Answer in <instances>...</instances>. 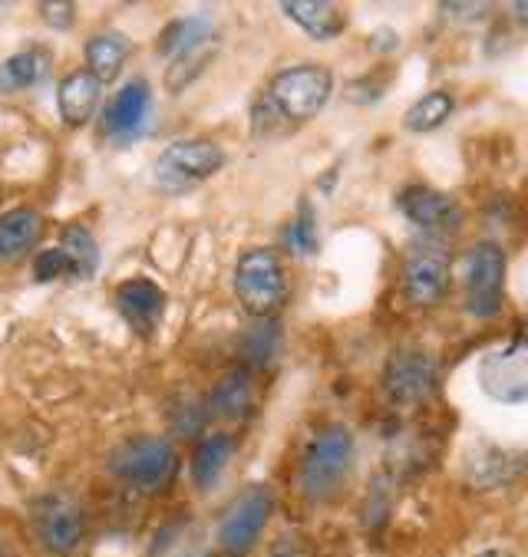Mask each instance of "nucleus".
I'll list each match as a JSON object with an SVG mask.
<instances>
[{"label": "nucleus", "mask_w": 528, "mask_h": 557, "mask_svg": "<svg viewBox=\"0 0 528 557\" xmlns=\"http://www.w3.org/2000/svg\"><path fill=\"white\" fill-rule=\"evenodd\" d=\"M235 297L255 320H271L287 300V274L274 248H248L235 264Z\"/></svg>", "instance_id": "4"}, {"label": "nucleus", "mask_w": 528, "mask_h": 557, "mask_svg": "<svg viewBox=\"0 0 528 557\" xmlns=\"http://www.w3.org/2000/svg\"><path fill=\"white\" fill-rule=\"evenodd\" d=\"M225 169V149L211 139L169 143L156 159V185L169 195H185Z\"/></svg>", "instance_id": "5"}, {"label": "nucleus", "mask_w": 528, "mask_h": 557, "mask_svg": "<svg viewBox=\"0 0 528 557\" xmlns=\"http://www.w3.org/2000/svg\"><path fill=\"white\" fill-rule=\"evenodd\" d=\"M400 214L409 221L413 228L422 232V238H446L463 228V205L440 188L430 185H413L396 195Z\"/></svg>", "instance_id": "9"}, {"label": "nucleus", "mask_w": 528, "mask_h": 557, "mask_svg": "<svg viewBox=\"0 0 528 557\" xmlns=\"http://www.w3.org/2000/svg\"><path fill=\"white\" fill-rule=\"evenodd\" d=\"M450 271H453V255L443 238H422L409 245L400 271L403 297L413 307H437L446 297Z\"/></svg>", "instance_id": "6"}, {"label": "nucleus", "mask_w": 528, "mask_h": 557, "mask_svg": "<svg viewBox=\"0 0 528 557\" xmlns=\"http://www.w3.org/2000/svg\"><path fill=\"white\" fill-rule=\"evenodd\" d=\"M208 412H216L219 419H229V422H238L245 416H251L255 409V380L248 370H229L219 376V383L211 386V396H208Z\"/></svg>", "instance_id": "18"}, {"label": "nucleus", "mask_w": 528, "mask_h": 557, "mask_svg": "<svg viewBox=\"0 0 528 557\" xmlns=\"http://www.w3.org/2000/svg\"><path fill=\"white\" fill-rule=\"evenodd\" d=\"M271 557H304V544L297 541V534H281L271 544Z\"/></svg>", "instance_id": "31"}, {"label": "nucleus", "mask_w": 528, "mask_h": 557, "mask_svg": "<svg viewBox=\"0 0 528 557\" xmlns=\"http://www.w3.org/2000/svg\"><path fill=\"white\" fill-rule=\"evenodd\" d=\"M274 511V492L261 482L248 485L222 515L219 521V544L229 554H245L265 531Z\"/></svg>", "instance_id": "10"}, {"label": "nucleus", "mask_w": 528, "mask_h": 557, "mask_svg": "<svg viewBox=\"0 0 528 557\" xmlns=\"http://www.w3.org/2000/svg\"><path fill=\"white\" fill-rule=\"evenodd\" d=\"M47 63H50V57L44 50H37V47L11 53L4 63H0V92L14 96V92H24V89L37 86L44 79V73H47Z\"/></svg>", "instance_id": "21"}, {"label": "nucleus", "mask_w": 528, "mask_h": 557, "mask_svg": "<svg viewBox=\"0 0 528 557\" xmlns=\"http://www.w3.org/2000/svg\"><path fill=\"white\" fill-rule=\"evenodd\" d=\"M383 386L393 403L422 406L433 399V393L440 386V367L427 350H419V347L393 350L383 367Z\"/></svg>", "instance_id": "7"}, {"label": "nucleus", "mask_w": 528, "mask_h": 557, "mask_svg": "<svg viewBox=\"0 0 528 557\" xmlns=\"http://www.w3.org/2000/svg\"><path fill=\"white\" fill-rule=\"evenodd\" d=\"M99 92L102 86L86 73V70H73L57 83V109H60V120L70 129H83L93 116H96V106H99Z\"/></svg>", "instance_id": "17"}, {"label": "nucleus", "mask_w": 528, "mask_h": 557, "mask_svg": "<svg viewBox=\"0 0 528 557\" xmlns=\"http://www.w3.org/2000/svg\"><path fill=\"white\" fill-rule=\"evenodd\" d=\"M34 277L37 281H60V277H73L70 261L60 248H44L34 255Z\"/></svg>", "instance_id": "28"}, {"label": "nucleus", "mask_w": 528, "mask_h": 557, "mask_svg": "<svg viewBox=\"0 0 528 557\" xmlns=\"http://www.w3.org/2000/svg\"><path fill=\"white\" fill-rule=\"evenodd\" d=\"M106 469L123 485L152 495L172 485L179 472V453L165 435H133L110 453Z\"/></svg>", "instance_id": "2"}, {"label": "nucleus", "mask_w": 528, "mask_h": 557, "mask_svg": "<svg viewBox=\"0 0 528 557\" xmlns=\"http://www.w3.org/2000/svg\"><path fill=\"white\" fill-rule=\"evenodd\" d=\"M30 524H34V534L44 544V550L60 554V557L73 554L86 534L83 508L70 495H44L30 511Z\"/></svg>", "instance_id": "12"}, {"label": "nucleus", "mask_w": 528, "mask_h": 557, "mask_svg": "<svg viewBox=\"0 0 528 557\" xmlns=\"http://www.w3.org/2000/svg\"><path fill=\"white\" fill-rule=\"evenodd\" d=\"M284 17L291 24H297L310 40H337L347 30V14L341 4H331V0H284L281 4Z\"/></svg>", "instance_id": "16"}, {"label": "nucleus", "mask_w": 528, "mask_h": 557, "mask_svg": "<svg viewBox=\"0 0 528 557\" xmlns=\"http://www.w3.org/2000/svg\"><path fill=\"white\" fill-rule=\"evenodd\" d=\"M284 248L291 255H314L317 248H321V235H317V214H314V208L307 201L297 205V214L284 228Z\"/></svg>", "instance_id": "26"}, {"label": "nucleus", "mask_w": 528, "mask_h": 557, "mask_svg": "<svg viewBox=\"0 0 528 557\" xmlns=\"http://www.w3.org/2000/svg\"><path fill=\"white\" fill-rule=\"evenodd\" d=\"M205 416H208V406H201V403H195L192 396H185L182 403L172 406V429L182 432V435H192V432L201 429Z\"/></svg>", "instance_id": "29"}, {"label": "nucleus", "mask_w": 528, "mask_h": 557, "mask_svg": "<svg viewBox=\"0 0 528 557\" xmlns=\"http://www.w3.org/2000/svg\"><path fill=\"white\" fill-rule=\"evenodd\" d=\"M57 248L66 255L73 277L86 281V277L96 274V268H99V245H96V238H93V232L86 225H66L60 232V245Z\"/></svg>", "instance_id": "23"}, {"label": "nucleus", "mask_w": 528, "mask_h": 557, "mask_svg": "<svg viewBox=\"0 0 528 557\" xmlns=\"http://www.w3.org/2000/svg\"><path fill=\"white\" fill-rule=\"evenodd\" d=\"M0 557H14V554H11V547H8V544H0Z\"/></svg>", "instance_id": "34"}, {"label": "nucleus", "mask_w": 528, "mask_h": 557, "mask_svg": "<svg viewBox=\"0 0 528 557\" xmlns=\"http://www.w3.org/2000/svg\"><path fill=\"white\" fill-rule=\"evenodd\" d=\"M44 238V214L17 205L0 214V268H14L37 255Z\"/></svg>", "instance_id": "15"}, {"label": "nucleus", "mask_w": 528, "mask_h": 557, "mask_svg": "<svg viewBox=\"0 0 528 557\" xmlns=\"http://www.w3.org/2000/svg\"><path fill=\"white\" fill-rule=\"evenodd\" d=\"M208 37H211V21H208V17H179V21H172V24L162 30L156 50H159L162 57H172V60H175L179 53H188V50L208 44Z\"/></svg>", "instance_id": "24"}, {"label": "nucleus", "mask_w": 528, "mask_h": 557, "mask_svg": "<svg viewBox=\"0 0 528 557\" xmlns=\"http://www.w3.org/2000/svg\"><path fill=\"white\" fill-rule=\"evenodd\" d=\"M354 456H357V445H354V432L341 422L334 425H324L317 432L307 449L300 456V469H297V485H300V495L307 502H328L334 498L351 469H354Z\"/></svg>", "instance_id": "1"}, {"label": "nucleus", "mask_w": 528, "mask_h": 557, "mask_svg": "<svg viewBox=\"0 0 528 557\" xmlns=\"http://www.w3.org/2000/svg\"><path fill=\"white\" fill-rule=\"evenodd\" d=\"M83 53H86V73L99 86H106V83H113L123 73V66L130 60V44H126L123 34L106 30V34H93L86 40V50Z\"/></svg>", "instance_id": "20"}, {"label": "nucleus", "mask_w": 528, "mask_h": 557, "mask_svg": "<svg viewBox=\"0 0 528 557\" xmlns=\"http://www.w3.org/2000/svg\"><path fill=\"white\" fill-rule=\"evenodd\" d=\"M211 57H216V47H211V40L201 44V47H195V50H188V53H179V57L169 63V70H165V89H169L172 96L182 92L198 73L208 70Z\"/></svg>", "instance_id": "25"}, {"label": "nucleus", "mask_w": 528, "mask_h": 557, "mask_svg": "<svg viewBox=\"0 0 528 557\" xmlns=\"http://www.w3.org/2000/svg\"><path fill=\"white\" fill-rule=\"evenodd\" d=\"M334 76L321 63H294L268 83V106L284 123H307L331 102Z\"/></svg>", "instance_id": "3"}, {"label": "nucleus", "mask_w": 528, "mask_h": 557, "mask_svg": "<svg viewBox=\"0 0 528 557\" xmlns=\"http://www.w3.org/2000/svg\"><path fill=\"white\" fill-rule=\"evenodd\" d=\"M149 113H152V89L146 79H133L106 102L99 116V133L102 139H110L116 146H130L146 133Z\"/></svg>", "instance_id": "13"}, {"label": "nucleus", "mask_w": 528, "mask_h": 557, "mask_svg": "<svg viewBox=\"0 0 528 557\" xmlns=\"http://www.w3.org/2000/svg\"><path fill=\"white\" fill-rule=\"evenodd\" d=\"M278 326L271 320H258L255 326L245 330V337H242V354L251 360V363H268L278 350Z\"/></svg>", "instance_id": "27"}, {"label": "nucleus", "mask_w": 528, "mask_h": 557, "mask_svg": "<svg viewBox=\"0 0 528 557\" xmlns=\"http://www.w3.org/2000/svg\"><path fill=\"white\" fill-rule=\"evenodd\" d=\"M232 456H235V438L229 432H208V435H201L198 445L192 449V462H188L195 488L208 492L211 485H216L222 479V472L229 469Z\"/></svg>", "instance_id": "19"}, {"label": "nucleus", "mask_w": 528, "mask_h": 557, "mask_svg": "<svg viewBox=\"0 0 528 557\" xmlns=\"http://www.w3.org/2000/svg\"><path fill=\"white\" fill-rule=\"evenodd\" d=\"M479 383L495 403L521 406L528 399V350L521 337L486 354V360L479 363Z\"/></svg>", "instance_id": "11"}, {"label": "nucleus", "mask_w": 528, "mask_h": 557, "mask_svg": "<svg viewBox=\"0 0 528 557\" xmlns=\"http://www.w3.org/2000/svg\"><path fill=\"white\" fill-rule=\"evenodd\" d=\"M443 11H446V14H453V17H466V21H472V17H482V14L489 11V4H446Z\"/></svg>", "instance_id": "32"}, {"label": "nucleus", "mask_w": 528, "mask_h": 557, "mask_svg": "<svg viewBox=\"0 0 528 557\" xmlns=\"http://www.w3.org/2000/svg\"><path fill=\"white\" fill-rule=\"evenodd\" d=\"M40 17H44L53 30H66V27H73L76 4H70V0H57V4H50V0H44V4H40Z\"/></svg>", "instance_id": "30"}, {"label": "nucleus", "mask_w": 528, "mask_h": 557, "mask_svg": "<svg viewBox=\"0 0 528 557\" xmlns=\"http://www.w3.org/2000/svg\"><path fill=\"white\" fill-rule=\"evenodd\" d=\"M466 310L495 317L505 304V251L495 242H479L466 255Z\"/></svg>", "instance_id": "8"}, {"label": "nucleus", "mask_w": 528, "mask_h": 557, "mask_svg": "<svg viewBox=\"0 0 528 557\" xmlns=\"http://www.w3.org/2000/svg\"><path fill=\"white\" fill-rule=\"evenodd\" d=\"M472 557H515L508 547H482V550H476Z\"/></svg>", "instance_id": "33"}, {"label": "nucleus", "mask_w": 528, "mask_h": 557, "mask_svg": "<svg viewBox=\"0 0 528 557\" xmlns=\"http://www.w3.org/2000/svg\"><path fill=\"white\" fill-rule=\"evenodd\" d=\"M116 307L123 320L133 326V333H139V337H156L165 320L169 294L149 277H130L116 287Z\"/></svg>", "instance_id": "14"}, {"label": "nucleus", "mask_w": 528, "mask_h": 557, "mask_svg": "<svg viewBox=\"0 0 528 557\" xmlns=\"http://www.w3.org/2000/svg\"><path fill=\"white\" fill-rule=\"evenodd\" d=\"M453 109H456V99H453V92H446V89H430V92H422L406 113H403V126L409 129V133H433V129H440L443 123H450V116H453Z\"/></svg>", "instance_id": "22"}]
</instances>
